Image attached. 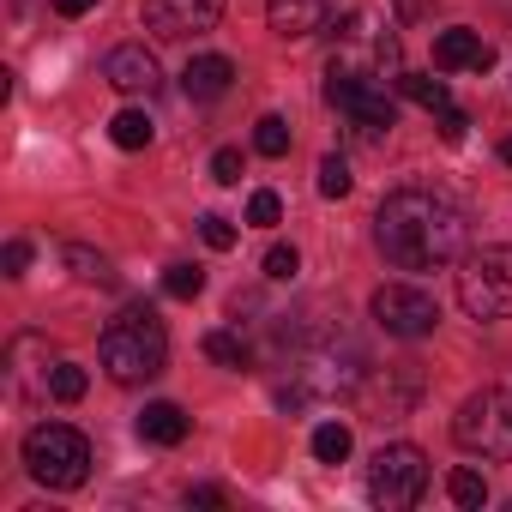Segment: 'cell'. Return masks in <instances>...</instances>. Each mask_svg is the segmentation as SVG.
<instances>
[{"instance_id": "cell-13", "label": "cell", "mask_w": 512, "mask_h": 512, "mask_svg": "<svg viewBox=\"0 0 512 512\" xmlns=\"http://www.w3.org/2000/svg\"><path fill=\"white\" fill-rule=\"evenodd\" d=\"M434 67H440V73H464V67H470V73H488V67H494V49H488L476 31L458 25V31H440V37H434Z\"/></svg>"}, {"instance_id": "cell-31", "label": "cell", "mask_w": 512, "mask_h": 512, "mask_svg": "<svg viewBox=\"0 0 512 512\" xmlns=\"http://www.w3.org/2000/svg\"><path fill=\"white\" fill-rule=\"evenodd\" d=\"M464 127H470V121H464V109H446V115H440V133H446V145H464Z\"/></svg>"}, {"instance_id": "cell-23", "label": "cell", "mask_w": 512, "mask_h": 512, "mask_svg": "<svg viewBox=\"0 0 512 512\" xmlns=\"http://www.w3.org/2000/svg\"><path fill=\"white\" fill-rule=\"evenodd\" d=\"M446 494H452L458 506H482V500H488V476L464 464V470H452V476H446Z\"/></svg>"}, {"instance_id": "cell-30", "label": "cell", "mask_w": 512, "mask_h": 512, "mask_svg": "<svg viewBox=\"0 0 512 512\" xmlns=\"http://www.w3.org/2000/svg\"><path fill=\"white\" fill-rule=\"evenodd\" d=\"M0 266H7V278H25V266H31V241H7Z\"/></svg>"}, {"instance_id": "cell-34", "label": "cell", "mask_w": 512, "mask_h": 512, "mask_svg": "<svg viewBox=\"0 0 512 512\" xmlns=\"http://www.w3.org/2000/svg\"><path fill=\"white\" fill-rule=\"evenodd\" d=\"M398 19H422V0H398Z\"/></svg>"}, {"instance_id": "cell-5", "label": "cell", "mask_w": 512, "mask_h": 512, "mask_svg": "<svg viewBox=\"0 0 512 512\" xmlns=\"http://www.w3.org/2000/svg\"><path fill=\"white\" fill-rule=\"evenodd\" d=\"M458 308L470 320H506L512 314V247H476L458 266Z\"/></svg>"}, {"instance_id": "cell-32", "label": "cell", "mask_w": 512, "mask_h": 512, "mask_svg": "<svg viewBox=\"0 0 512 512\" xmlns=\"http://www.w3.org/2000/svg\"><path fill=\"white\" fill-rule=\"evenodd\" d=\"M91 7H97V0H55V13H61V19H85Z\"/></svg>"}, {"instance_id": "cell-10", "label": "cell", "mask_w": 512, "mask_h": 512, "mask_svg": "<svg viewBox=\"0 0 512 512\" xmlns=\"http://www.w3.org/2000/svg\"><path fill=\"white\" fill-rule=\"evenodd\" d=\"M217 19H223V0H145V31L163 43L205 37L217 31Z\"/></svg>"}, {"instance_id": "cell-21", "label": "cell", "mask_w": 512, "mask_h": 512, "mask_svg": "<svg viewBox=\"0 0 512 512\" xmlns=\"http://www.w3.org/2000/svg\"><path fill=\"white\" fill-rule=\"evenodd\" d=\"M205 356H211L217 368H235V374L247 368V344H241L235 332H205Z\"/></svg>"}, {"instance_id": "cell-1", "label": "cell", "mask_w": 512, "mask_h": 512, "mask_svg": "<svg viewBox=\"0 0 512 512\" xmlns=\"http://www.w3.org/2000/svg\"><path fill=\"white\" fill-rule=\"evenodd\" d=\"M374 241L398 272H440L464 253V211L434 187H398L374 211Z\"/></svg>"}, {"instance_id": "cell-19", "label": "cell", "mask_w": 512, "mask_h": 512, "mask_svg": "<svg viewBox=\"0 0 512 512\" xmlns=\"http://www.w3.org/2000/svg\"><path fill=\"white\" fill-rule=\"evenodd\" d=\"M253 151L260 157H290V121L284 115H260L253 121Z\"/></svg>"}, {"instance_id": "cell-22", "label": "cell", "mask_w": 512, "mask_h": 512, "mask_svg": "<svg viewBox=\"0 0 512 512\" xmlns=\"http://www.w3.org/2000/svg\"><path fill=\"white\" fill-rule=\"evenodd\" d=\"M85 386H91V380H85V368H79V362H55V368H49V392H55L61 404H79V398H85Z\"/></svg>"}, {"instance_id": "cell-25", "label": "cell", "mask_w": 512, "mask_h": 512, "mask_svg": "<svg viewBox=\"0 0 512 512\" xmlns=\"http://www.w3.org/2000/svg\"><path fill=\"white\" fill-rule=\"evenodd\" d=\"M350 187H356V181H350V163H344V157H320V193H326V199H344Z\"/></svg>"}, {"instance_id": "cell-4", "label": "cell", "mask_w": 512, "mask_h": 512, "mask_svg": "<svg viewBox=\"0 0 512 512\" xmlns=\"http://www.w3.org/2000/svg\"><path fill=\"white\" fill-rule=\"evenodd\" d=\"M25 470L43 488H85L91 476V440L67 422H43L25 434Z\"/></svg>"}, {"instance_id": "cell-33", "label": "cell", "mask_w": 512, "mask_h": 512, "mask_svg": "<svg viewBox=\"0 0 512 512\" xmlns=\"http://www.w3.org/2000/svg\"><path fill=\"white\" fill-rule=\"evenodd\" d=\"M187 506H223V488H187Z\"/></svg>"}, {"instance_id": "cell-18", "label": "cell", "mask_w": 512, "mask_h": 512, "mask_svg": "<svg viewBox=\"0 0 512 512\" xmlns=\"http://www.w3.org/2000/svg\"><path fill=\"white\" fill-rule=\"evenodd\" d=\"M109 139H115L121 151H145V145H151V115H145V109H121V115L109 121Z\"/></svg>"}, {"instance_id": "cell-26", "label": "cell", "mask_w": 512, "mask_h": 512, "mask_svg": "<svg viewBox=\"0 0 512 512\" xmlns=\"http://www.w3.org/2000/svg\"><path fill=\"white\" fill-rule=\"evenodd\" d=\"M247 223H260V229H272V223H284V199L272 193V187H260L247 199Z\"/></svg>"}, {"instance_id": "cell-29", "label": "cell", "mask_w": 512, "mask_h": 512, "mask_svg": "<svg viewBox=\"0 0 512 512\" xmlns=\"http://www.w3.org/2000/svg\"><path fill=\"white\" fill-rule=\"evenodd\" d=\"M211 181L235 187V181H241V151H217V157H211Z\"/></svg>"}, {"instance_id": "cell-12", "label": "cell", "mask_w": 512, "mask_h": 512, "mask_svg": "<svg viewBox=\"0 0 512 512\" xmlns=\"http://www.w3.org/2000/svg\"><path fill=\"white\" fill-rule=\"evenodd\" d=\"M332 13H338V0H266V19L284 43H302V37L326 31Z\"/></svg>"}, {"instance_id": "cell-28", "label": "cell", "mask_w": 512, "mask_h": 512, "mask_svg": "<svg viewBox=\"0 0 512 512\" xmlns=\"http://www.w3.org/2000/svg\"><path fill=\"white\" fill-rule=\"evenodd\" d=\"M199 235H205V247H217V253H229V247H235V223H229V217H217V211H205V217H199Z\"/></svg>"}, {"instance_id": "cell-16", "label": "cell", "mask_w": 512, "mask_h": 512, "mask_svg": "<svg viewBox=\"0 0 512 512\" xmlns=\"http://www.w3.org/2000/svg\"><path fill=\"white\" fill-rule=\"evenodd\" d=\"M61 260L73 266V278H79V284H103V290L115 284L109 253H97V247H85V241H67V247H61Z\"/></svg>"}, {"instance_id": "cell-15", "label": "cell", "mask_w": 512, "mask_h": 512, "mask_svg": "<svg viewBox=\"0 0 512 512\" xmlns=\"http://www.w3.org/2000/svg\"><path fill=\"white\" fill-rule=\"evenodd\" d=\"M139 434H145L151 446H181V440H187V410L169 404V398H157V404L139 410Z\"/></svg>"}, {"instance_id": "cell-24", "label": "cell", "mask_w": 512, "mask_h": 512, "mask_svg": "<svg viewBox=\"0 0 512 512\" xmlns=\"http://www.w3.org/2000/svg\"><path fill=\"white\" fill-rule=\"evenodd\" d=\"M199 290H205V272H199V266H169V272H163V296L193 302Z\"/></svg>"}, {"instance_id": "cell-20", "label": "cell", "mask_w": 512, "mask_h": 512, "mask_svg": "<svg viewBox=\"0 0 512 512\" xmlns=\"http://www.w3.org/2000/svg\"><path fill=\"white\" fill-rule=\"evenodd\" d=\"M350 446H356V440H350L344 422H320V428H314V458H320V464H344Z\"/></svg>"}, {"instance_id": "cell-6", "label": "cell", "mask_w": 512, "mask_h": 512, "mask_svg": "<svg viewBox=\"0 0 512 512\" xmlns=\"http://www.w3.org/2000/svg\"><path fill=\"white\" fill-rule=\"evenodd\" d=\"M452 440L482 458H512V392H500V386L470 392L452 416Z\"/></svg>"}, {"instance_id": "cell-27", "label": "cell", "mask_w": 512, "mask_h": 512, "mask_svg": "<svg viewBox=\"0 0 512 512\" xmlns=\"http://www.w3.org/2000/svg\"><path fill=\"white\" fill-rule=\"evenodd\" d=\"M296 272H302V253H296V247H284V241H278V247H272V253H266V278H272V284H290V278H296Z\"/></svg>"}, {"instance_id": "cell-3", "label": "cell", "mask_w": 512, "mask_h": 512, "mask_svg": "<svg viewBox=\"0 0 512 512\" xmlns=\"http://www.w3.org/2000/svg\"><path fill=\"white\" fill-rule=\"evenodd\" d=\"M368 386V362L356 350H338V344H314V350H296L290 362V380L278 386V404H314V398H350Z\"/></svg>"}, {"instance_id": "cell-7", "label": "cell", "mask_w": 512, "mask_h": 512, "mask_svg": "<svg viewBox=\"0 0 512 512\" xmlns=\"http://www.w3.org/2000/svg\"><path fill=\"white\" fill-rule=\"evenodd\" d=\"M422 488H428V452H422V446L392 440V446H380V452L368 458V500H374V506L404 512V506L422 500Z\"/></svg>"}, {"instance_id": "cell-9", "label": "cell", "mask_w": 512, "mask_h": 512, "mask_svg": "<svg viewBox=\"0 0 512 512\" xmlns=\"http://www.w3.org/2000/svg\"><path fill=\"white\" fill-rule=\"evenodd\" d=\"M368 308H374L380 332H392V338H404V344H416V338H428V332L440 326V302H434L428 290H416V284H380Z\"/></svg>"}, {"instance_id": "cell-14", "label": "cell", "mask_w": 512, "mask_h": 512, "mask_svg": "<svg viewBox=\"0 0 512 512\" xmlns=\"http://www.w3.org/2000/svg\"><path fill=\"white\" fill-rule=\"evenodd\" d=\"M229 85H235V61L229 55H193L187 73H181V91L193 103H217V97H229Z\"/></svg>"}, {"instance_id": "cell-2", "label": "cell", "mask_w": 512, "mask_h": 512, "mask_svg": "<svg viewBox=\"0 0 512 512\" xmlns=\"http://www.w3.org/2000/svg\"><path fill=\"white\" fill-rule=\"evenodd\" d=\"M97 356H103V374H109L115 386L157 380V374L169 368V332H163L157 308H151V302H133V308H121V314L103 326V344H97Z\"/></svg>"}, {"instance_id": "cell-35", "label": "cell", "mask_w": 512, "mask_h": 512, "mask_svg": "<svg viewBox=\"0 0 512 512\" xmlns=\"http://www.w3.org/2000/svg\"><path fill=\"white\" fill-rule=\"evenodd\" d=\"M500 157H506V163H512V139H506V145H500Z\"/></svg>"}, {"instance_id": "cell-17", "label": "cell", "mask_w": 512, "mask_h": 512, "mask_svg": "<svg viewBox=\"0 0 512 512\" xmlns=\"http://www.w3.org/2000/svg\"><path fill=\"white\" fill-rule=\"evenodd\" d=\"M398 85H404V97H410V103H422V109H434V115H446V109H452V91H446V79H434V73H404Z\"/></svg>"}, {"instance_id": "cell-11", "label": "cell", "mask_w": 512, "mask_h": 512, "mask_svg": "<svg viewBox=\"0 0 512 512\" xmlns=\"http://www.w3.org/2000/svg\"><path fill=\"white\" fill-rule=\"evenodd\" d=\"M103 79H109L115 91H127V97H151V91L163 85V73H157V55H151L145 43H121V49L103 61Z\"/></svg>"}, {"instance_id": "cell-8", "label": "cell", "mask_w": 512, "mask_h": 512, "mask_svg": "<svg viewBox=\"0 0 512 512\" xmlns=\"http://www.w3.org/2000/svg\"><path fill=\"white\" fill-rule=\"evenodd\" d=\"M326 103L344 109V121L356 127V139L380 145L392 127H398V109L386 97V85H368V79H326Z\"/></svg>"}]
</instances>
